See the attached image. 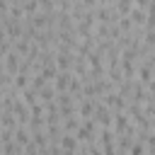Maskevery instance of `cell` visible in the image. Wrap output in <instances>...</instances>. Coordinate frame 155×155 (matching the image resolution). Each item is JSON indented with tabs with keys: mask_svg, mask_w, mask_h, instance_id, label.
I'll use <instances>...</instances> for the list:
<instances>
[{
	"mask_svg": "<svg viewBox=\"0 0 155 155\" xmlns=\"http://www.w3.org/2000/svg\"><path fill=\"white\" fill-rule=\"evenodd\" d=\"M80 111H82V116H90L92 114V102H82V109Z\"/></svg>",
	"mask_w": 155,
	"mask_h": 155,
	"instance_id": "obj_3",
	"label": "cell"
},
{
	"mask_svg": "<svg viewBox=\"0 0 155 155\" xmlns=\"http://www.w3.org/2000/svg\"><path fill=\"white\" fill-rule=\"evenodd\" d=\"M128 121H126V114H116V131H126Z\"/></svg>",
	"mask_w": 155,
	"mask_h": 155,
	"instance_id": "obj_1",
	"label": "cell"
},
{
	"mask_svg": "<svg viewBox=\"0 0 155 155\" xmlns=\"http://www.w3.org/2000/svg\"><path fill=\"white\" fill-rule=\"evenodd\" d=\"M61 145H63L65 150H73V148H75V138H73V136H63V140H61Z\"/></svg>",
	"mask_w": 155,
	"mask_h": 155,
	"instance_id": "obj_2",
	"label": "cell"
},
{
	"mask_svg": "<svg viewBox=\"0 0 155 155\" xmlns=\"http://www.w3.org/2000/svg\"><path fill=\"white\" fill-rule=\"evenodd\" d=\"M131 155H143V145H140V143H133V148H131Z\"/></svg>",
	"mask_w": 155,
	"mask_h": 155,
	"instance_id": "obj_4",
	"label": "cell"
}]
</instances>
